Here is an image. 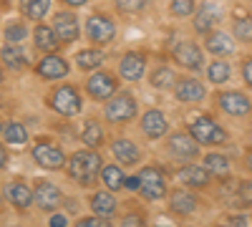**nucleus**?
<instances>
[{
  "instance_id": "f257e3e1",
  "label": "nucleus",
  "mask_w": 252,
  "mask_h": 227,
  "mask_svg": "<svg viewBox=\"0 0 252 227\" xmlns=\"http://www.w3.org/2000/svg\"><path fill=\"white\" fill-rule=\"evenodd\" d=\"M101 169H103V159L96 149H81V152H73L66 162V174L78 182L81 187H91L96 184V179L101 177Z\"/></svg>"
},
{
  "instance_id": "f03ea898",
  "label": "nucleus",
  "mask_w": 252,
  "mask_h": 227,
  "mask_svg": "<svg viewBox=\"0 0 252 227\" xmlns=\"http://www.w3.org/2000/svg\"><path fill=\"white\" fill-rule=\"evenodd\" d=\"M48 106L56 114H61V116H78L81 109H83V98H81V94H78L76 86L61 84V86H56L48 94Z\"/></svg>"
},
{
  "instance_id": "7ed1b4c3",
  "label": "nucleus",
  "mask_w": 252,
  "mask_h": 227,
  "mask_svg": "<svg viewBox=\"0 0 252 227\" xmlns=\"http://www.w3.org/2000/svg\"><path fill=\"white\" fill-rule=\"evenodd\" d=\"M31 159L35 162V167L40 169H48V172H58V169H66V154L58 144H53L51 139H38L31 149Z\"/></svg>"
},
{
  "instance_id": "20e7f679",
  "label": "nucleus",
  "mask_w": 252,
  "mask_h": 227,
  "mask_svg": "<svg viewBox=\"0 0 252 227\" xmlns=\"http://www.w3.org/2000/svg\"><path fill=\"white\" fill-rule=\"evenodd\" d=\"M136 114H139L136 98L129 91H116L109 98L106 109H103V116H106V121H111V124H129L131 119H136Z\"/></svg>"
},
{
  "instance_id": "39448f33",
  "label": "nucleus",
  "mask_w": 252,
  "mask_h": 227,
  "mask_svg": "<svg viewBox=\"0 0 252 227\" xmlns=\"http://www.w3.org/2000/svg\"><path fill=\"white\" fill-rule=\"evenodd\" d=\"M189 134H192L202 147H220V144H227V131L220 127V124L212 116H199L189 124Z\"/></svg>"
},
{
  "instance_id": "423d86ee",
  "label": "nucleus",
  "mask_w": 252,
  "mask_h": 227,
  "mask_svg": "<svg viewBox=\"0 0 252 227\" xmlns=\"http://www.w3.org/2000/svg\"><path fill=\"white\" fill-rule=\"evenodd\" d=\"M172 58L174 64H179L182 68L199 73L202 68H207V61H204V51L194 43V40H179L172 48Z\"/></svg>"
},
{
  "instance_id": "0eeeda50",
  "label": "nucleus",
  "mask_w": 252,
  "mask_h": 227,
  "mask_svg": "<svg viewBox=\"0 0 252 227\" xmlns=\"http://www.w3.org/2000/svg\"><path fill=\"white\" fill-rule=\"evenodd\" d=\"M215 104L222 114L235 116V119H245L252 114V98L242 91H220L215 96Z\"/></svg>"
},
{
  "instance_id": "6e6552de",
  "label": "nucleus",
  "mask_w": 252,
  "mask_h": 227,
  "mask_svg": "<svg viewBox=\"0 0 252 227\" xmlns=\"http://www.w3.org/2000/svg\"><path fill=\"white\" fill-rule=\"evenodd\" d=\"M86 38L96 46H109L116 38V23L106 13H94L86 20Z\"/></svg>"
},
{
  "instance_id": "1a4fd4ad",
  "label": "nucleus",
  "mask_w": 252,
  "mask_h": 227,
  "mask_svg": "<svg viewBox=\"0 0 252 227\" xmlns=\"http://www.w3.org/2000/svg\"><path fill=\"white\" fill-rule=\"evenodd\" d=\"M83 89H86V94H89L94 101H109V98L119 91V81H116L114 73L98 68V71H94V73L86 78Z\"/></svg>"
},
{
  "instance_id": "9d476101",
  "label": "nucleus",
  "mask_w": 252,
  "mask_h": 227,
  "mask_svg": "<svg viewBox=\"0 0 252 227\" xmlns=\"http://www.w3.org/2000/svg\"><path fill=\"white\" fill-rule=\"evenodd\" d=\"M139 179H141V197L149 199V202H157V199H164L166 197V174L159 169V167H144L139 172Z\"/></svg>"
},
{
  "instance_id": "9b49d317",
  "label": "nucleus",
  "mask_w": 252,
  "mask_h": 227,
  "mask_svg": "<svg viewBox=\"0 0 252 227\" xmlns=\"http://www.w3.org/2000/svg\"><path fill=\"white\" fill-rule=\"evenodd\" d=\"M33 199H35V207L40 212H56L63 202V192L58 184H53L48 179H38L33 187Z\"/></svg>"
},
{
  "instance_id": "f8f14e48",
  "label": "nucleus",
  "mask_w": 252,
  "mask_h": 227,
  "mask_svg": "<svg viewBox=\"0 0 252 227\" xmlns=\"http://www.w3.org/2000/svg\"><path fill=\"white\" fill-rule=\"evenodd\" d=\"M166 149L169 154L179 162H189L199 154V141L189 134V131H174L169 139H166Z\"/></svg>"
},
{
  "instance_id": "ddd939ff",
  "label": "nucleus",
  "mask_w": 252,
  "mask_h": 227,
  "mask_svg": "<svg viewBox=\"0 0 252 227\" xmlns=\"http://www.w3.org/2000/svg\"><path fill=\"white\" fill-rule=\"evenodd\" d=\"M68 71H71L68 61L63 56H58V53H46L35 66V73L40 78H46V81H61V78L68 76Z\"/></svg>"
},
{
  "instance_id": "4468645a",
  "label": "nucleus",
  "mask_w": 252,
  "mask_h": 227,
  "mask_svg": "<svg viewBox=\"0 0 252 227\" xmlns=\"http://www.w3.org/2000/svg\"><path fill=\"white\" fill-rule=\"evenodd\" d=\"M78 23L81 20L71 10H61V13L53 15V31H56L61 43H73V40H78V35H81V26Z\"/></svg>"
},
{
  "instance_id": "2eb2a0df",
  "label": "nucleus",
  "mask_w": 252,
  "mask_h": 227,
  "mask_svg": "<svg viewBox=\"0 0 252 227\" xmlns=\"http://www.w3.org/2000/svg\"><path fill=\"white\" fill-rule=\"evenodd\" d=\"M144 73H146V53L126 51L119 61V76L124 81H141Z\"/></svg>"
},
{
  "instance_id": "dca6fc26",
  "label": "nucleus",
  "mask_w": 252,
  "mask_h": 227,
  "mask_svg": "<svg viewBox=\"0 0 252 227\" xmlns=\"http://www.w3.org/2000/svg\"><path fill=\"white\" fill-rule=\"evenodd\" d=\"M222 18H224V10L217 3H212V0H207V3H202L199 10H194V33H204L207 35Z\"/></svg>"
},
{
  "instance_id": "f3484780",
  "label": "nucleus",
  "mask_w": 252,
  "mask_h": 227,
  "mask_svg": "<svg viewBox=\"0 0 252 227\" xmlns=\"http://www.w3.org/2000/svg\"><path fill=\"white\" fill-rule=\"evenodd\" d=\"M197 207H199V197L192 192V187H179L169 195V210L179 217L192 215Z\"/></svg>"
},
{
  "instance_id": "a211bd4d",
  "label": "nucleus",
  "mask_w": 252,
  "mask_h": 227,
  "mask_svg": "<svg viewBox=\"0 0 252 227\" xmlns=\"http://www.w3.org/2000/svg\"><path fill=\"white\" fill-rule=\"evenodd\" d=\"M174 96H177V101H182V104H199V101H204V96H207V89L197 78H179L174 84Z\"/></svg>"
},
{
  "instance_id": "6ab92c4d",
  "label": "nucleus",
  "mask_w": 252,
  "mask_h": 227,
  "mask_svg": "<svg viewBox=\"0 0 252 227\" xmlns=\"http://www.w3.org/2000/svg\"><path fill=\"white\" fill-rule=\"evenodd\" d=\"M5 197H8V202L13 204L18 212H26V210H31V204H35V199H33V190L28 187L26 182H20V179L8 182Z\"/></svg>"
},
{
  "instance_id": "aec40b11",
  "label": "nucleus",
  "mask_w": 252,
  "mask_h": 227,
  "mask_svg": "<svg viewBox=\"0 0 252 227\" xmlns=\"http://www.w3.org/2000/svg\"><path fill=\"white\" fill-rule=\"evenodd\" d=\"M139 127H141L144 136L161 139V136H166V131H169V121H166V116L159 109H149V111L141 114V124H139Z\"/></svg>"
},
{
  "instance_id": "412c9836",
  "label": "nucleus",
  "mask_w": 252,
  "mask_h": 227,
  "mask_svg": "<svg viewBox=\"0 0 252 227\" xmlns=\"http://www.w3.org/2000/svg\"><path fill=\"white\" fill-rule=\"evenodd\" d=\"M179 179L192 190H207L212 184V174L204 164H187V167L179 169Z\"/></svg>"
},
{
  "instance_id": "4be33fe9",
  "label": "nucleus",
  "mask_w": 252,
  "mask_h": 227,
  "mask_svg": "<svg viewBox=\"0 0 252 227\" xmlns=\"http://www.w3.org/2000/svg\"><path fill=\"white\" fill-rule=\"evenodd\" d=\"M111 154L121 167H131V164L141 162V149L139 144H134L131 139H114L111 144Z\"/></svg>"
},
{
  "instance_id": "5701e85b",
  "label": "nucleus",
  "mask_w": 252,
  "mask_h": 227,
  "mask_svg": "<svg viewBox=\"0 0 252 227\" xmlns=\"http://www.w3.org/2000/svg\"><path fill=\"white\" fill-rule=\"evenodd\" d=\"M204 48L212 56H217V58H227V56L235 53V40L224 31H209L207 40H204Z\"/></svg>"
},
{
  "instance_id": "b1692460",
  "label": "nucleus",
  "mask_w": 252,
  "mask_h": 227,
  "mask_svg": "<svg viewBox=\"0 0 252 227\" xmlns=\"http://www.w3.org/2000/svg\"><path fill=\"white\" fill-rule=\"evenodd\" d=\"M89 207H91V212H94V215H101V217H114V215H116V210H119V202H116V197H114V192H111V190H98V192H94V195H91Z\"/></svg>"
},
{
  "instance_id": "393cba45",
  "label": "nucleus",
  "mask_w": 252,
  "mask_h": 227,
  "mask_svg": "<svg viewBox=\"0 0 252 227\" xmlns=\"http://www.w3.org/2000/svg\"><path fill=\"white\" fill-rule=\"evenodd\" d=\"M33 43L38 51H43V53H53L58 46H61V40L53 31V26H46V23H38L33 28Z\"/></svg>"
},
{
  "instance_id": "a878e982",
  "label": "nucleus",
  "mask_w": 252,
  "mask_h": 227,
  "mask_svg": "<svg viewBox=\"0 0 252 227\" xmlns=\"http://www.w3.org/2000/svg\"><path fill=\"white\" fill-rule=\"evenodd\" d=\"M81 141L91 149H101L103 144H106V131H103L98 119H86V124H83V129H81Z\"/></svg>"
},
{
  "instance_id": "bb28decb",
  "label": "nucleus",
  "mask_w": 252,
  "mask_h": 227,
  "mask_svg": "<svg viewBox=\"0 0 252 227\" xmlns=\"http://www.w3.org/2000/svg\"><path fill=\"white\" fill-rule=\"evenodd\" d=\"M0 61H3L10 71H23L28 66V56L20 48V43H5L0 48Z\"/></svg>"
},
{
  "instance_id": "cd10ccee",
  "label": "nucleus",
  "mask_w": 252,
  "mask_h": 227,
  "mask_svg": "<svg viewBox=\"0 0 252 227\" xmlns=\"http://www.w3.org/2000/svg\"><path fill=\"white\" fill-rule=\"evenodd\" d=\"M103 61H106V53H103L101 48H83L76 53L73 64L78 71H98L103 66Z\"/></svg>"
},
{
  "instance_id": "c85d7f7f",
  "label": "nucleus",
  "mask_w": 252,
  "mask_h": 227,
  "mask_svg": "<svg viewBox=\"0 0 252 227\" xmlns=\"http://www.w3.org/2000/svg\"><path fill=\"white\" fill-rule=\"evenodd\" d=\"M204 76H207L209 84H217V86H222V84H227V81H229V76H232V66H229L224 58H215L212 64H207Z\"/></svg>"
},
{
  "instance_id": "c756f323",
  "label": "nucleus",
  "mask_w": 252,
  "mask_h": 227,
  "mask_svg": "<svg viewBox=\"0 0 252 227\" xmlns=\"http://www.w3.org/2000/svg\"><path fill=\"white\" fill-rule=\"evenodd\" d=\"M101 184L106 190H111V192H119V190H124V184H126V174L121 172L119 164H103V169H101Z\"/></svg>"
},
{
  "instance_id": "7c9ffc66",
  "label": "nucleus",
  "mask_w": 252,
  "mask_h": 227,
  "mask_svg": "<svg viewBox=\"0 0 252 227\" xmlns=\"http://www.w3.org/2000/svg\"><path fill=\"white\" fill-rule=\"evenodd\" d=\"M3 139L8 147H26L28 144V129L20 121H8L3 129Z\"/></svg>"
},
{
  "instance_id": "2f4dec72",
  "label": "nucleus",
  "mask_w": 252,
  "mask_h": 227,
  "mask_svg": "<svg viewBox=\"0 0 252 227\" xmlns=\"http://www.w3.org/2000/svg\"><path fill=\"white\" fill-rule=\"evenodd\" d=\"M177 81H179V76H177L169 66H159V68L149 76V84H152L157 91H169V89H174Z\"/></svg>"
},
{
  "instance_id": "473e14b6",
  "label": "nucleus",
  "mask_w": 252,
  "mask_h": 227,
  "mask_svg": "<svg viewBox=\"0 0 252 227\" xmlns=\"http://www.w3.org/2000/svg\"><path fill=\"white\" fill-rule=\"evenodd\" d=\"M202 164L209 169V174L220 177V179H222V177H229V169H232V167H229V159H227L224 154H217V152L207 154V157L202 159Z\"/></svg>"
},
{
  "instance_id": "72a5a7b5",
  "label": "nucleus",
  "mask_w": 252,
  "mask_h": 227,
  "mask_svg": "<svg viewBox=\"0 0 252 227\" xmlns=\"http://www.w3.org/2000/svg\"><path fill=\"white\" fill-rule=\"evenodd\" d=\"M51 8V0H20V13L31 20H43Z\"/></svg>"
},
{
  "instance_id": "f704fd0d",
  "label": "nucleus",
  "mask_w": 252,
  "mask_h": 227,
  "mask_svg": "<svg viewBox=\"0 0 252 227\" xmlns=\"http://www.w3.org/2000/svg\"><path fill=\"white\" fill-rule=\"evenodd\" d=\"M26 35H28V26L23 23V20H13V23H8L5 31H3L5 43H23Z\"/></svg>"
},
{
  "instance_id": "c9c22d12",
  "label": "nucleus",
  "mask_w": 252,
  "mask_h": 227,
  "mask_svg": "<svg viewBox=\"0 0 252 227\" xmlns=\"http://www.w3.org/2000/svg\"><path fill=\"white\" fill-rule=\"evenodd\" d=\"M114 8L121 15H139L149 8V0H114Z\"/></svg>"
},
{
  "instance_id": "e433bc0d",
  "label": "nucleus",
  "mask_w": 252,
  "mask_h": 227,
  "mask_svg": "<svg viewBox=\"0 0 252 227\" xmlns=\"http://www.w3.org/2000/svg\"><path fill=\"white\" fill-rule=\"evenodd\" d=\"M232 33L245 46H252V18H240L232 23Z\"/></svg>"
},
{
  "instance_id": "4c0bfd02",
  "label": "nucleus",
  "mask_w": 252,
  "mask_h": 227,
  "mask_svg": "<svg viewBox=\"0 0 252 227\" xmlns=\"http://www.w3.org/2000/svg\"><path fill=\"white\" fill-rule=\"evenodd\" d=\"M197 10V3L194 0H172L169 3V13L174 18H187V15H194Z\"/></svg>"
},
{
  "instance_id": "58836bf2",
  "label": "nucleus",
  "mask_w": 252,
  "mask_h": 227,
  "mask_svg": "<svg viewBox=\"0 0 252 227\" xmlns=\"http://www.w3.org/2000/svg\"><path fill=\"white\" fill-rule=\"evenodd\" d=\"M237 195H240L242 207H252V179H245L237 184Z\"/></svg>"
},
{
  "instance_id": "ea45409f",
  "label": "nucleus",
  "mask_w": 252,
  "mask_h": 227,
  "mask_svg": "<svg viewBox=\"0 0 252 227\" xmlns=\"http://www.w3.org/2000/svg\"><path fill=\"white\" fill-rule=\"evenodd\" d=\"M76 225H81V227H103V225H109V217H101V215H94V217H78L76 220Z\"/></svg>"
},
{
  "instance_id": "a19ab883",
  "label": "nucleus",
  "mask_w": 252,
  "mask_h": 227,
  "mask_svg": "<svg viewBox=\"0 0 252 227\" xmlns=\"http://www.w3.org/2000/svg\"><path fill=\"white\" fill-rule=\"evenodd\" d=\"M242 81L252 89V56L242 58Z\"/></svg>"
},
{
  "instance_id": "79ce46f5",
  "label": "nucleus",
  "mask_w": 252,
  "mask_h": 227,
  "mask_svg": "<svg viewBox=\"0 0 252 227\" xmlns=\"http://www.w3.org/2000/svg\"><path fill=\"white\" fill-rule=\"evenodd\" d=\"M124 190H129V192H139V190H141V179H139V174H136V177H126Z\"/></svg>"
},
{
  "instance_id": "37998d69",
  "label": "nucleus",
  "mask_w": 252,
  "mask_h": 227,
  "mask_svg": "<svg viewBox=\"0 0 252 227\" xmlns=\"http://www.w3.org/2000/svg\"><path fill=\"white\" fill-rule=\"evenodd\" d=\"M48 225H53V227H63V225H68V220H66V215L51 212V220H48Z\"/></svg>"
},
{
  "instance_id": "c03bdc74",
  "label": "nucleus",
  "mask_w": 252,
  "mask_h": 227,
  "mask_svg": "<svg viewBox=\"0 0 252 227\" xmlns=\"http://www.w3.org/2000/svg\"><path fill=\"white\" fill-rule=\"evenodd\" d=\"M121 225H144L141 215H129V217H121Z\"/></svg>"
},
{
  "instance_id": "a18cd8bd",
  "label": "nucleus",
  "mask_w": 252,
  "mask_h": 227,
  "mask_svg": "<svg viewBox=\"0 0 252 227\" xmlns=\"http://www.w3.org/2000/svg\"><path fill=\"white\" fill-rule=\"evenodd\" d=\"M61 3L68 5V8H83V5L89 3V0H61Z\"/></svg>"
},
{
  "instance_id": "49530a36",
  "label": "nucleus",
  "mask_w": 252,
  "mask_h": 227,
  "mask_svg": "<svg viewBox=\"0 0 252 227\" xmlns=\"http://www.w3.org/2000/svg\"><path fill=\"white\" fill-rule=\"evenodd\" d=\"M5 164H8V149L5 144H0V169H5Z\"/></svg>"
},
{
  "instance_id": "de8ad7c7",
  "label": "nucleus",
  "mask_w": 252,
  "mask_h": 227,
  "mask_svg": "<svg viewBox=\"0 0 252 227\" xmlns=\"http://www.w3.org/2000/svg\"><path fill=\"white\" fill-rule=\"evenodd\" d=\"M245 167H247V169L252 172V149H250V152L245 154Z\"/></svg>"
},
{
  "instance_id": "09e8293b",
  "label": "nucleus",
  "mask_w": 252,
  "mask_h": 227,
  "mask_svg": "<svg viewBox=\"0 0 252 227\" xmlns=\"http://www.w3.org/2000/svg\"><path fill=\"white\" fill-rule=\"evenodd\" d=\"M3 129H5V121H3V119H0V134H3Z\"/></svg>"
},
{
  "instance_id": "8fccbe9b",
  "label": "nucleus",
  "mask_w": 252,
  "mask_h": 227,
  "mask_svg": "<svg viewBox=\"0 0 252 227\" xmlns=\"http://www.w3.org/2000/svg\"><path fill=\"white\" fill-rule=\"evenodd\" d=\"M0 84H3V71H0Z\"/></svg>"
},
{
  "instance_id": "3c124183",
  "label": "nucleus",
  "mask_w": 252,
  "mask_h": 227,
  "mask_svg": "<svg viewBox=\"0 0 252 227\" xmlns=\"http://www.w3.org/2000/svg\"><path fill=\"white\" fill-rule=\"evenodd\" d=\"M250 13H252V5H250Z\"/></svg>"
}]
</instances>
